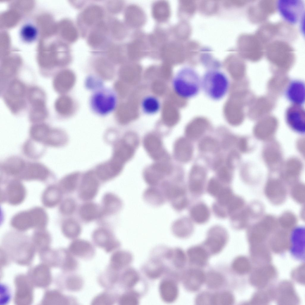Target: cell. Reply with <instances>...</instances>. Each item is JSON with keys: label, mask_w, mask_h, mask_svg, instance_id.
<instances>
[{"label": "cell", "mask_w": 305, "mask_h": 305, "mask_svg": "<svg viewBox=\"0 0 305 305\" xmlns=\"http://www.w3.org/2000/svg\"><path fill=\"white\" fill-rule=\"evenodd\" d=\"M276 3L274 0H261L253 3L248 10L250 21L254 24L264 22L276 12Z\"/></svg>", "instance_id": "obj_6"}, {"label": "cell", "mask_w": 305, "mask_h": 305, "mask_svg": "<svg viewBox=\"0 0 305 305\" xmlns=\"http://www.w3.org/2000/svg\"><path fill=\"white\" fill-rule=\"evenodd\" d=\"M102 216L111 215L117 212L121 208L122 202L116 195L111 193L106 194L102 199Z\"/></svg>", "instance_id": "obj_33"}, {"label": "cell", "mask_w": 305, "mask_h": 305, "mask_svg": "<svg viewBox=\"0 0 305 305\" xmlns=\"http://www.w3.org/2000/svg\"><path fill=\"white\" fill-rule=\"evenodd\" d=\"M99 179L94 171H88L82 178L80 185L79 194L83 200L88 201L93 199L98 192L99 183Z\"/></svg>", "instance_id": "obj_9"}, {"label": "cell", "mask_w": 305, "mask_h": 305, "mask_svg": "<svg viewBox=\"0 0 305 305\" xmlns=\"http://www.w3.org/2000/svg\"><path fill=\"white\" fill-rule=\"evenodd\" d=\"M286 98L292 104L302 105L305 102V84L300 80L291 81L285 91Z\"/></svg>", "instance_id": "obj_20"}, {"label": "cell", "mask_w": 305, "mask_h": 305, "mask_svg": "<svg viewBox=\"0 0 305 305\" xmlns=\"http://www.w3.org/2000/svg\"><path fill=\"white\" fill-rule=\"evenodd\" d=\"M95 245L107 253L113 252L120 247L119 241L107 229L99 228L95 230L92 235Z\"/></svg>", "instance_id": "obj_8"}, {"label": "cell", "mask_w": 305, "mask_h": 305, "mask_svg": "<svg viewBox=\"0 0 305 305\" xmlns=\"http://www.w3.org/2000/svg\"><path fill=\"white\" fill-rule=\"evenodd\" d=\"M143 112L146 114L151 115L158 113L161 107L160 102L155 96L148 95L143 98L141 103Z\"/></svg>", "instance_id": "obj_40"}, {"label": "cell", "mask_w": 305, "mask_h": 305, "mask_svg": "<svg viewBox=\"0 0 305 305\" xmlns=\"http://www.w3.org/2000/svg\"><path fill=\"white\" fill-rule=\"evenodd\" d=\"M16 292L15 301L18 304H29L33 298L32 284L29 277L20 275L15 279Z\"/></svg>", "instance_id": "obj_11"}, {"label": "cell", "mask_w": 305, "mask_h": 305, "mask_svg": "<svg viewBox=\"0 0 305 305\" xmlns=\"http://www.w3.org/2000/svg\"><path fill=\"white\" fill-rule=\"evenodd\" d=\"M26 174L30 176L43 177L48 174L47 169L42 165L38 164H32L28 166L26 169Z\"/></svg>", "instance_id": "obj_54"}, {"label": "cell", "mask_w": 305, "mask_h": 305, "mask_svg": "<svg viewBox=\"0 0 305 305\" xmlns=\"http://www.w3.org/2000/svg\"><path fill=\"white\" fill-rule=\"evenodd\" d=\"M124 4V2L122 1H111L108 3L107 8L110 12L116 13L121 11L123 7Z\"/></svg>", "instance_id": "obj_57"}, {"label": "cell", "mask_w": 305, "mask_h": 305, "mask_svg": "<svg viewBox=\"0 0 305 305\" xmlns=\"http://www.w3.org/2000/svg\"><path fill=\"white\" fill-rule=\"evenodd\" d=\"M277 10L284 21L291 25L301 22L304 16V3L301 0H278Z\"/></svg>", "instance_id": "obj_3"}, {"label": "cell", "mask_w": 305, "mask_h": 305, "mask_svg": "<svg viewBox=\"0 0 305 305\" xmlns=\"http://www.w3.org/2000/svg\"><path fill=\"white\" fill-rule=\"evenodd\" d=\"M305 110L302 105L292 104L287 109L285 118L288 125L300 132L305 129Z\"/></svg>", "instance_id": "obj_15"}, {"label": "cell", "mask_w": 305, "mask_h": 305, "mask_svg": "<svg viewBox=\"0 0 305 305\" xmlns=\"http://www.w3.org/2000/svg\"><path fill=\"white\" fill-rule=\"evenodd\" d=\"M26 92L25 85L19 80H14L9 83L4 99L11 111L17 112L24 108L26 103L24 98Z\"/></svg>", "instance_id": "obj_4"}, {"label": "cell", "mask_w": 305, "mask_h": 305, "mask_svg": "<svg viewBox=\"0 0 305 305\" xmlns=\"http://www.w3.org/2000/svg\"><path fill=\"white\" fill-rule=\"evenodd\" d=\"M241 49L242 55L250 60H258L263 56L265 46L256 34L243 35Z\"/></svg>", "instance_id": "obj_7"}, {"label": "cell", "mask_w": 305, "mask_h": 305, "mask_svg": "<svg viewBox=\"0 0 305 305\" xmlns=\"http://www.w3.org/2000/svg\"><path fill=\"white\" fill-rule=\"evenodd\" d=\"M2 299L3 303L7 302L10 298V294L9 288L6 286L2 285Z\"/></svg>", "instance_id": "obj_60"}, {"label": "cell", "mask_w": 305, "mask_h": 305, "mask_svg": "<svg viewBox=\"0 0 305 305\" xmlns=\"http://www.w3.org/2000/svg\"><path fill=\"white\" fill-rule=\"evenodd\" d=\"M63 230L67 237L74 239L80 235L81 229L80 224L77 221L73 219H70L64 223Z\"/></svg>", "instance_id": "obj_43"}, {"label": "cell", "mask_w": 305, "mask_h": 305, "mask_svg": "<svg viewBox=\"0 0 305 305\" xmlns=\"http://www.w3.org/2000/svg\"><path fill=\"white\" fill-rule=\"evenodd\" d=\"M103 16L102 10L97 6L88 7L84 11L83 14V18L84 23L88 25H92L98 22Z\"/></svg>", "instance_id": "obj_39"}, {"label": "cell", "mask_w": 305, "mask_h": 305, "mask_svg": "<svg viewBox=\"0 0 305 305\" xmlns=\"http://www.w3.org/2000/svg\"><path fill=\"white\" fill-rule=\"evenodd\" d=\"M120 272L108 265L98 276V284L105 289H114L118 285Z\"/></svg>", "instance_id": "obj_27"}, {"label": "cell", "mask_w": 305, "mask_h": 305, "mask_svg": "<svg viewBox=\"0 0 305 305\" xmlns=\"http://www.w3.org/2000/svg\"><path fill=\"white\" fill-rule=\"evenodd\" d=\"M57 290L47 292L44 296L43 303H57L60 304L75 305L77 302V299L71 296L66 295Z\"/></svg>", "instance_id": "obj_36"}, {"label": "cell", "mask_w": 305, "mask_h": 305, "mask_svg": "<svg viewBox=\"0 0 305 305\" xmlns=\"http://www.w3.org/2000/svg\"><path fill=\"white\" fill-rule=\"evenodd\" d=\"M205 130V126L203 124H195L187 128L185 134L189 139H195L202 136L204 133Z\"/></svg>", "instance_id": "obj_47"}, {"label": "cell", "mask_w": 305, "mask_h": 305, "mask_svg": "<svg viewBox=\"0 0 305 305\" xmlns=\"http://www.w3.org/2000/svg\"><path fill=\"white\" fill-rule=\"evenodd\" d=\"M168 36V33L166 30L157 27L147 36L149 54L152 56H159L161 48L169 41Z\"/></svg>", "instance_id": "obj_21"}, {"label": "cell", "mask_w": 305, "mask_h": 305, "mask_svg": "<svg viewBox=\"0 0 305 305\" xmlns=\"http://www.w3.org/2000/svg\"><path fill=\"white\" fill-rule=\"evenodd\" d=\"M49 129L44 124L36 125L31 128V134L35 140L45 141L50 131Z\"/></svg>", "instance_id": "obj_44"}, {"label": "cell", "mask_w": 305, "mask_h": 305, "mask_svg": "<svg viewBox=\"0 0 305 305\" xmlns=\"http://www.w3.org/2000/svg\"><path fill=\"white\" fill-rule=\"evenodd\" d=\"M107 31V28L105 24L99 22L96 29L89 36L88 41L89 44L94 46L99 45L104 41Z\"/></svg>", "instance_id": "obj_41"}, {"label": "cell", "mask_w": 305, "mask_h": 305, "mask_svg": "<svg viewBox=\"0 0 305 305\" xmlns=\"http://www.w3.org/2000/svg\"><path fill=\"white\" fill-rule=\"evenodd\" d=\"M123 50L119 47H116L112 49L109 52V56L111 57L118 59L122 58L125 56Z\"/></svg>", "instance_id": "obj_59"}, {"label": "cell", "mask_w": 305, "mask_h": 305, "mask_svg": "<svg viewBox=\"0 0 305 305\" xmlns=\"http://www.w3.org/2000/svg\"><path fill=\"white\" fill-rule=\"evenodd\" d=\"M68 249L75 257L84 260L91 259L96 253V249L93 245L83 239H74L69 245Z\"/></svg>", "instance_id": "obj_14"}, {"label": "cell", "mask_w": 305, "mask_h": 305, "mask_svg": "<svg viewBox=\"0 0 305 305\" xmlns=\"http://www.w3.org/2000/svg\"><path fill=\"white\" fill-rule=\"evenodd\" d=\"M133 257L129 252L117 250L113 252L109 260L108 266L119 271L129 266L132 262Z\"/></svg>", "instance_id": "obj_28"}, {"label": "cell", "mask_w": 305, "mask_h": 305, "mask_svg": "<svg viewBox=\"0 0 305 305\" xmlns=\"http://www.w3.org/2000/svg\"><path fill=\"white\" fill-rule=\"evenodd\" d=\"M164 260L160 257L152 254L149 261L143 267V272L147 277L152 280L160 278L169 270L166 268Z\"/></svg>", "instance_id": "obj_19"}, {"label": "cell", "mask_w": 305, "mask_h": 305, "mask_svg": "<svg viewBox=\"0 0 305 305\" xmlns=\"http://www.w3.org/2000/svg\"><path fill=\"white\" fill-rule=\"evenodd\" d=\"M144 147L150 156L157 161H166L168 159L160 139L156 136L149 134L144 138Z\"/></svg>", "instance_id": "obj_17"}, {"label": "cell", "mask_w": 305, "mask_h": 305, "mask_svg": "<svg viewBox=\"0 0 305 305\" xmlns=\"http://www.w3.org/2000/svg\"><path fill=\"white\" fill-rule=\"evenodd\" d=\"M171 14L169 2L166 1L160 0L154 2L152 7V14L154 19L159 23H164L169 19Z\"/></svg>", "instance_id": "obj_32"}, {"label": "cell", "mask_w": 305, "mask_h": 305, "mask_svg": "<svg viewBox=\"0 0 305 305\" xmlns=\"http://www.w3.org/2000/svg\"><path fill=\"white\" fill-rule=\"evenodd\" d=\"M141 280L138 272L129 266L120 271L118 285L126 290H133Z\"/></svg>", "instance_id": "obj_24"}, {"label": "cell", "mask_w": 305, "mask_h": 305, "mask_svg": "<svg viewBox=\"0 0 305 305\" xmlns=\"http://www.w3.org/2000/svg\"><path fill=\"white\" fill-rule=\"evenodd\" d=\"M111 27L113 35L117 39H122L127 35L126 27L123 24L118 20H115L113 21Z\"/></svg>", "instance_id": "obj_48"}, {"label": "cell", "mask_w": 305, "mask_h": 305, "mask_svg": "<svg viewBox=\"0 0 305 305\" xmlns=\"http://www.w3.org/2000/svg\"><path fill=\"white\" fill-rule=\"evenodd\" d=\"M184 255L181 250L178 248L172 249L169 261L176 268H180L184 262Z\"/></svg>", "instance_id": "obj_55"}, {"label": "cell", "mask_w": 305, "mask_h": 305, "mask_svg": "<svg viewBox=\"0 0 305 305\" xmlns=\"http://www.w3.org/2000/svg\"><path fill=\"white\" fill-rule=\"evenodd\" d=\"M36 28L30 24L23 26L20 31V36L22 39L26 42H30L34 40L37 35Z\"/></svg>", "instance_id": "obj_51"}, {"label": "cell", "mask_w": 305, "mask_h": 305, "mask_svg": "<svg viewBox=\"0 0 305 305\" xmlns=\"http://www.w3.org/2000/svg\"><path fill=\"white\" fill-rule=\"evenodd\" d=\"M200 149L206 152H215L219 149V145L217 141L214 139L207 137L203 139L199 144Z\"/></svg>", "instance_id": "obj_49"}, {"label": "cell", "mask_w": 305, "mask_h": 305, "mask_svg": "<svg viewBox=\"0 0 305 305\" xmlns=\"http://www.w3.org/2000/svg\"><path fill=\"white\" fill-rule=\"evenodd\" d=\"M91 106L99 114L105 115L112 111L116 104V97L111 91L102 89L95 92L91 99Z\"/></svg>", "instance_id": "obj_5"}, {"label": "cell", "mask_w": 305, "mask_h": 305, "mask_svg": "<svg viewBox=\"0 0 305 305\" xmlns=\"http://www.w3.org/2000/svg\"><path fill=\"white\" fill-rule=\"evenodd\" d=\"M124 18L127 25L131 28L139 29L142 27L146 21L145 13L137 5L131 4L126 8Z\"/></svg>", "instance_id": "obj_18"}, {"label": "cell", "mask_w": 305, "mask_h": 305, "mask_svg": "<svg viewBox=\"0 0 305 305\" xmlns=\"http://www.w3.org/2000/svg\"><path fill=\"white\" fill-rule=\"evenodd\" d=\"M126 48L127 55L130 59H139L149 54L147 36L141 32L135 33Z\"/></svg>", "instance_id": "obj_12"}, {"label": "cell", "mask_w": 305, "mask_h": 305, "mask_svg": "<svg viewBox=\"0 0 305 305\" xmlns=\"http://www.w3.org/2000/svg\"><path fill=\"white\" fill-rule=\"evenodd\" d=\"M79 213L81 218L86 222H90L102 216L101 208L96 204L88 202L80 207Z\"/></svg>", "instance_id": "obj_35"}, {"label": "cell", "mask_w": 305, "mask_h": 305, "mask_svg": "<svg viewBox=\"0 0 305 305\" xmlns=\"http://www.w3.org/2000/svg\"><path fill=\"white\" fill-rule=\"evenodd\" d=\"M172 86L179 97L185 99H191L197 96L201 89V77L194 69L184 67L175 74Z\"/></svg>", "instance_id": "obj_1"}, {"label": "cell", "mask_w": 305, "mask_h": 305, "mask_svg": "<svg viewBox=\"0 0 305 305\" xmlns=\"http://www.w3.org/2000/svg\"><path fill=\"white\" fill-rule=\"evenodd\" d=\"M230 81L224 72L217 69L206 71L201 77V89L210 99L219 101L227 94Z\"/></svg>", "instance_id": "obj_2"}, {"label": "cell", "mask_w": 305, "mask_h": 305, "mask_svg": "<svg viewBox=\"0 0 305 305\" xmlns=\"http://www.w3.org/2000/svg\"><path fill=\"white\" fill-rule=\"evenodd\" d=\"M224 186L218 180L212 178L208 182L206 191L211 196L216 198Z\"/></svg>", "instance_id": "obj_50"}, {"label": "cell", "mask_w": 305, "mask_h": 305, "mask_svg": "<svg viewBox=\"0 0 305 305\" xmlns=\"http://www.w3.org/2000/svg\"><path fill=\"white\" fill-rule=\"evenodd\" d=\"M57 282L62 289L74 292L81 290L84 283L83 278L80 275L65 272L58 277Z\"/></svg>", "instance_id": "obj_16"}, {"label": "cell", "mask_w": 305, "mask_h": 305, "mask_svg": "<svg viewBox=\"0 0 305 305\" xmlns=\"http://www.w3.org/2000/svg\"><path fill=\"white\" fill-rule=\"evenodd\" d=\"M134 148L125 138L114 145L112 157L125 164L133 156Z\"/></svg>", "instance_id": "obj_30"}, {"label": "cell", "mask_w": 305, "mask_h": 305, "mask_svg": "<svg viewBox=\"0 0 305 305\" xmlns=\"http://www.w3.org/2000/svg\"><path fill=\"white\" fill-rule=\"evenodd\" d=\"M228 169V168L226 167L223 166L221 167L218 171V179L220 181L223 183L228 184L231 182L232 176Z\"/></svg>", "instance_id": "obj_56"}, {"label": "cell", "mask_w": 305, "mask_h": 305, "mask_svg": "<svg viewBox=\"0 0 305 305\" xmlns=\"http://www.w3.org/2000/svg\"><path fill=\"white\" fill-rule=\"evenodd\" d=\"M190 218L192 221L198 224L207 222L211 216L209 208L203 202L199 201L194 204L189 210Z\"/></svg>", "instance_id": "obj_25"}, {"label": "cell", "mask_w": 305, "mask_h": 305, "mask_svg": "<svg viewBox=\"0 0 305 305\" xmlns=\"http://www.w3.org/2000/svg\"><path fill=\"white\" fill-rule=\"evenodd\" d=\"M206 174L204 169L198 166H194L191 169L188 188L190 194L193 197H199L204 193Z\"/></svg>", "instance_id": "obj_10"}, {"label": "cell", "mask_w": 305, "mask_h": 305, "mask_svg": "<svg viewBox=\"0 0 305 305\" xmlns=\"http://www.w3.org/2000/svg\"><path fill=\"white\" fill-rule=\"evenodd\" d=\"M159 56L167 60H175L182 56L181 45L175 41H168L161 48Z\"/></svg>", "instance_id": "obj_34"}, {"label": "cell", "mask_w": 305, "mask_h": 305, "mask_svg": "<svg viewBox=\"0 0 305 305\" xmlns=\"http://www.w3.org/2000/svg\"><path fill=\"white\" fill-rule=\"evenodd\" d=\"M47 114L46 105L32 106L29 114L30 118L32 122H39L44 120Z\"/></svg>", "instance_id": "obj_46"}, {"label": "cell", "mask_w": 305, "mask_h": 305, "mask_svg": "<svg viewBox=\"0 0 305 305\" xmlns=\"http://www.w3.org/2000/svg\"><path fill=\"white\" fill-rule=\"evenodd\" d=\"M29 274V277L32 284L38 287H47L51 281L49 269L43 264H41L32 269Z\"/></svg>", "instance_id": "obj_22"}, {"label": "cell", "mask_w": 305, "mask_h": 305, "mask_svg": "<svg viewBox=\"0 0 305 305\" xmlns=\"http://www.w3.org/2000/svg\"><path fill=\"white\" fill-rule=\"evenodd\" d=\"M140 294L132 290H127L119 295L117 303L120 305H137L139 302Z\"/></svg>", "instance_id": "obj_42"}, {"label": "cell", "mask_w": 305, "mask_h": 305, "mask_svg": "<svg viewBox=\"0 0 305 305\" xmlns=\"http://www.w3.org/2000/svg\"><path fill=\"white\" fill-rule=\"evenodd\" d=\"M175 273H166L160 282L159 285L160 295L162 301L171 303L176 299L178 295V288L175 278Z\"/></svg>", "instance_id": "obj_13"}, {"label": "cell", "mask_w": 305, "mask_h": 305, "mask_svg": "<svg viewBox=\"0 0 305 305\" xmlns=\"http://www.w3.org/2000/svg\"><path fill=\"white\" fill-rule=\"evenodd\" d=\"M76 204L74 200L72 199H69L64 203L63 207V211L67 214H71L73 213L76 208Z\"/></svg>", "instance_id": "obj_58"}, {"label": "cell", "mask_w": 305, "mask_h": 305, "mask_svg": "<svg viewBox=\"0 0 305 305\" xmlns=\"http://www.w3.org/2000/svg\"><path fill=\"white\" fill-rule=\"evenodd\" d=\"M119 295L114 289H105L93 299V305H112L117 302Z\"/></svg>", "instance_id": "obj_38"}, {"label": "cell", "mask_w": 305, "mask_h": 305, "mask_svg": "<svg viewBox=\"0 0 305 305\" xmlns=\"http://www.w3.org/2000/svg\"><path fill=\"white\" fill-rule=\"evenodd\" d=\"M168 175L167 172L162 164L157 162L147 169L144 173V178L149 184L154 186L157 184L165 175Z\"/></svg>", "instance_id": "obj_31"}, {"label": "cell", "mask_w": 305, "mask_h": 305, "mask_svg": "<svg viewBox=\"0 0 305 305\" xmlns=\"http://www.w3.org/2000/svg\"><path fill=\"white\" fill-rule=\"evenodd\" d=\"M24 166L22 161L16 158L8 160L4 165V168L8 173H18L22 169Z\"/></svg>", "instance_id": "obj_52"}, {"label": "cell", "mask_w": 305, "mask_h": 305, "mask_svg": "<svg viewBox=\"0 0 305 305\" xmlns=\"http://www.w3.org/2000/svg\"><path fill=\"white\" fill-rule=\"evenodd\" d=\"M193 222L190 218L182 217L174 223V232L178 237H185L191 235L194 230Z\"/></svg>", "instance_id": "obj_37"}, {"label": "cell", "mask_w": 305, "mask_h": 305, "mask_svg": "<svg viewBox=\"0 0 305 305\" xmlns=\"http://www.w3.org/2000/svg\"><path fill=\"white\" fill-rule=\"evenodd\" d=\"M193 153V147L188 139L181 138L178 139L175 143L174 154L176 159L178 161L186 162L190 161Z\"/></svg>", "instance_id": "obj_29"}, {"label": "cell", "mask_w": 305, "mask_h": 305, "mask_svg": "<svg viewBox=\"0 0 305 305\" xmlns=\"http://www.w3.org/2000/svg\"><path fill=\"white\" fill-rule=\"evenodd\" d=\"M58 250V267L65 272H73L79 267L77 260L68 249L62 248Z\"/></svg>", "instance_id": "obj_26"}, {"label": "cell", "mask_w": 305, "mask_h": 305, "mask_svg": "<svg viewBox=\"0 0 305 305\" xmlns=\"http://www.w3.org/2000/svg\"><path fill=\"white\" fill-rule=\"evenodd\" d=\"M80 175L79 172H75L69 174L63 178L62 180V183L66 191L71 192H73L76 189Z\"/></svg>", "instance_id": "obj_45"}, {"label": "cell", "mask_w": 305, "mask_h": 305, "mask_svg": "<svg viewBox=\"0 0 305 305\" xmlns=\"http://www.w3.org/2000/svg\"><path fill=\"white\" fill-rule=\"evenodd\" d=\"M228 238L226 229L222 226L216 225L208 230L205 243L215 247H221L226 243Z\"/></svg>", "instance_id": "obj_23"}, {"label": "cell", "mask_w": 305, "mask_h": 305, "mask_svg": "<svg viewBox=\"0 0 305 305\" xmlns=\"http://www.w3.org/2000/svg\"><path fill=\"white\" fill-rule=\"evenodd\" d=\"M144 194L146 197H149L147 199L152 202V203L160 204L164 201L165 197L162 191L151 188L147 189Z\"/></svg>", "instance_id": "obj_53"}]
</instances>
